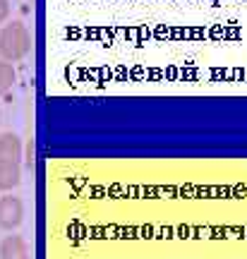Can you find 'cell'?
<instances>
[{"label":"cell","mask_w":247,"mask_h":259,"mask_svg":"<svg viewBox=\"0 0 247 259\" xmlns=\"http://www.w3.org/2000/svg\"><path fill=\"white\" fill-rule=\"evenodd\" d=\"M10 17V3L8 0H0V24H5Z\"/></svg>","instance_id":"cell-7"},{"label":"cell","mask_w":247,"mask_h":259,"mask_svg":"<svg viewBox=\"0 0 247 259\" xmlns=\"http://www.w3.org/2000/svg\"><path fill=\"white\" fill-rule=\"evenodd\" d=\"M24 221V204L19 197L5 194L0 197V228L3 231H15Z\"/></svg>","instance_id":"cell-2"},{"label":"cell","mask_w":247,"mask_h":259,"mask_svg":"<svg viewBox=\"0 0 247 259\" xmlns=\"http://www.w3.org/2000/svg\"><path fill=\"white\" fill-rule=\"evenodd\" d=\"M31 51V34L22 22H8L0 29V58L5 63H19Z\"/></svg>","instance_id":"cell-1"},{"label":"cell","mask_w":247,"mask_h":259,"mask_svg":"<svg viewBox=\"0 0 247 259\" xmlns=\"http://www.w3.org/2000/svg\"><path fill=\"white\" fill-rule=\"evenodd\" d=\"M0 118H3V115H0Z\"/></svg>","instance_id":"cell-9"},{"label":"cell","mask_w":247,"mask_h":259,"mask_svg":"<svg viewBox=\"0 0 247 259\" xmlns=\"http://www.w3.org/2000/svg\"><path fill=\"white\" fill-rule=\"evenodd\" d=\"M22 183V166L15 161H0V190L10 192Z\"/></svg>","instance_id":"cell-4"},{"label":"cell","mask_w":247,"mask_h":259,"mask_svg":"<svg viewBox=\"0 0 247 259\" xmlns=\"http://www.w3.org/2000/svg\"><path fill=\"white\" fill-rule=\"evenodd\" d=\"M27 257V242L22 235H8L0 242V259H22Z\"/></svg>","instance_id":"cell-5"},{"label":"cell","mask_w":247,"mask_h":259,"mask_svg":"<svg viewBox=\"0 0 247 259\" xmlns=\"http://www.w3.org/2000/svg\"><path fill=\"white\" fill-rule=\"evenodd\" d=\"M22 158V139L15 132H3L0 135V161H15Z\"/></svg>","instance_id":"cell-3"},{"label":"cell","mask_w":247,"mask_h":259,"mask_svg":"<svg viewBox=\"0 0 247 259\" xmlns=\"http://www.w3.org/2000/svg\"><path fill=\"white\" fill-rule=\"evenodd\" d=\"M15 82H17V72H15L12 63L0 60V99L15 87Z\"/></svg>","instance_id":"cell-6"},{"label":"cell","mask_w":247,"mask_h":259,"mask_svg":"<svg viewBox=\"0 0 247 259\" xmlns=\"http://www.w3.org/2000/svg\"><path fill=\"white\" fill-rule=\"evenodd\" d=\"M22 259H29V257H22Z\"/></svg>","instance_id":"cell-8"}]
</instances>
